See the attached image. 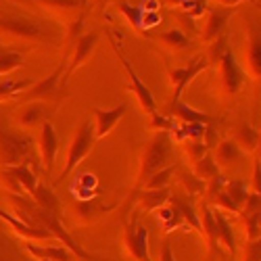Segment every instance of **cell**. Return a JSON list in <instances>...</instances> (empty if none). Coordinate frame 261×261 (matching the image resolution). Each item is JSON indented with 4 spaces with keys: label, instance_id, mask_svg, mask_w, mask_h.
Segmentation results:
<instances>
[{
    "label": "cell",
    "instance_id": "obj_36",
    "mask_svg": "<svg viewBox=\"0 0 261 261\" xmlns=\"http://www.w3.org/2000/svg\"><path fill=\"white\" fill-rule=\"evenodd\" d=\"M82 28H84V13L77 15L67 28V38H65V50H67V55H69V50H73L77 38L82 36ZM67 55H65V61H67Z\"/></svg>",
    "mask_w": 261,
    "mask_h": 261
},
{
    "label": "cell",
    "instance_id": "obj_4",
    "mask_svg": "<svg viewBox=\"0 0 261 261\" xmlns=\"http://www.w3.org/2000/svg\"><path fill=\"white\" fill-rule=\"evenodd\" d=\"M217 67H220V75H217V94H220L222 100L236 98V94L241 92L243 86H245V71H243L241 65H238L230 46L226 48L222 59L217 61Z\"/></svg>",
    "mask_w": 261,
    "mask_h": 261
},
{
    "label": "cell",
    "instance_id": "obj_33",
    "mask_svg": "<svg viewBox=\"0 0 261 261\" xmlns=\"http://www.w3.org/2000/svg\"><path fill=\"white\" fill-rule=\"evenodd\" d=\"M224 190L228 192V197L234 201V205H236L238 209L243 207V203H245V199H247V194H249L247 182H243V180H228L226 186H224Z\"/></svg>",
    "mask_w": 261,
    "mask_h": 261
},
{
    "label": "cell",
    "instance_id": "obj_40",
    "mask_svg": "<svg viewBox=\"0 0 261 261\" xmlns=\"http://www.w3.org/2000/svg\"><path fill=\"white\" fill-rule=\"evenodd\" d=\"M148 127L150 129H155V132H169L171 134V129L176 127L171 121V117L163 115V113H153V115H148Z\"/></svg>",
    "mask_w": 261,
    "mask_h": 261
},
{
    "label": "cell",
    "instance_id": "obj_28",
    "mask_svg": "<svg viewBox=\"0 0 261 261\" xmlns=\"http://www.w3.org/2000/svg\"><path fill=\"white\" fill-rule=\"evenodd\" d=\"M3 169H7L11 176L19 182V186L25 190L28 197H32V192H34L36 186H38V176L30 169L28 163H23V165H15V167H3Z\"/></svg>",
    "mask_w": 261,
    "mask_h": 261
},
{
    "label": "cell",
    "instance_id": "obj_26",
    "mask_svg": "<svg viewBox=\"0 0 261 261\" xmlns=\"http://www.w3.org/2000/svg\"><path fill=\"white\" fill-rule=\"evenodd\" d=\"M169 186L167 188H159V190H138L134 197H138V211H155L159 207H163L169 199Z\"/></svg>",
    "mask_w": 261,
    "mask_h": 261
},
{
    "label": "cell",
    "instance_id": "obj_13",
    "mask_svg": "<svg viewBox=\"0 0 261 261\" xmlns=\"http://www.w3.org/2000/svg\"><path fill=\"white\" fill-rule=\"evenodd\" d=\"M94 113V136H96V142L102 140L105 136H109L113 132V127L119 123V119L127 113V105H117L115 109H98L94 107L92 109Z\"/></svg>",
    "mask_w": 261,
    "mask_h": 261
},
{
    "label": "cell",
    "instance_id": "obj_48",
    "mask_svg": "<svg viewBox=\"0 0 261 261\" xmlns=\"http://www.w3.org/2000/svg\"><path fill=\"white\" fill-rule=\"evenodd\" d=\"M159 21H161V15L157 11H142V28H144V32L153 30Z\"/></svg>",
    "mask_w": 261,
    "mask_h": 261
},
{
    "label": "cell",
    "instance_id": "obj_49",
    "mask_svg": "<svg viewBox=\"0 0 261 261\" xmlns=\"http://www.w3.org/2000/svg\"><path fill=\"white\" fill-rule=\"evenodd\" d=\"M159 261H176V259H173V253H171V245H169V241H165V243H163V249H161V257H159Z\"/></svg>",
    "mask_w": 261,
    "mask_h": 261
},
{
    "label": "cell",
    "instance_id": "obj_53",
    "mask_svg": "<svg viewBox=\"0 0 261 261\" xmlns=\"http://www.w3.org/2000/svg\"><path fill=\"white\" fill-rule=\"evenodd\" d=\"M77 261H86V259H77Z\"/></svg>",
    "mask_w": 261,
    "mask_h": 261
},
{
    "label": "cell",
    "instance_id": "obj_1",
    "mask_svg": "<svg viewBox=\"0 0 261 261\" xmlns=\"http://www.w3.org/2000/svg\"><path fill=\"white\" fill-rule=\"evenodd\" d=\"M173 155V140L169 132H155L153 138H150L142 150V157H140V167H138V176H136V184L132 194H136L144 182L157 173L159 169L169 165V159Z\"/></svg>",
    "mask_w": 261,
    "mask_h": 261
},
{
    "label": "cell",
    "instance_id": "obj_9",
    "mask_svg": "<svg viewBox=\"0 0 261 261\" xmlns=\"http://www.w3.org/2000/svg\"><path fill=\"white\" fill-rule=\"evenodd\" d=\"M209 67L207 61L203 55L190 59V63L186 67H178V69H169V77H171V84H173V94H171V102L176 100H182V94L184 90L188 88V84L197 77L201 71H205Z\"/></svg>",
    "mask_w": 261,
    "mask_h": 261
},
{
    "label": "cell",
    "instance_id": "obj_17",
    "mask_svg": "<svg viewBox=\"0 0 261 261\" xmlns=\"http://www.w3.org/2000/svg\"><path fill=\"white\" fill-rule=\"evenodd\" d=\"M113 207L115 205H105L98 199H86V201H75L71 209H73V217L77 224H92L98 217L107 215Z\"/></svg>",
    "mask_w": 261,
    "mask_h": 261
},
{
    "label": "cell",
    "instance_id": "obj_30",
    "mask_svg": "<svg viewBox=\"0 0 261 261\" xmlns=\"http://www.w3.org/2000/svg\"><path fill=\"white\" fill-rule=\"evenodd\" d=\"M194 176H197L199 180H203L205 184L209 182V180H213V178H217L222 173V169L217 167V163L213 161V155L211 153H205L197 163H194Z\"/></svg>",
    "mask_w": 261,
    "mask_h": 261
},
{
    "label": "cell",
    "instance_id": "obj_19",
    "mask_svg": "<svg viewBox=\"0 0 261 261\" xmlns=\"http://www.w3.org/2000/svg\"><path fill=\"white\" fill-rule=\"evenodd\" d=\"M23 249L36 257V259H48V261H77V257L63 245H46V247H40L32 241L23 243Z\"/></svg>",
    "mask_w": 261,
    "mask_h": 261
},
{
    "label": "cell",
    "instance_id": "obj_34",
    "mask_svg": "<svg viewBox=\"0 0 261 261\" xmlns=\"http://www.w3.org/2000/svg\"><path fill=\"white\" fill-rule=\"evenodd\" d=\"M23 65V55L15 50H5L0 53V75H7Z\"/></svg>",
    "mask_w": 261,
    "mask_h": 261
},
{
    "label": "cell",
    "instance_id": "obj_45",
    "mask_svg": "<svg viewBox=\"0 0 261 261\" xmlns=\"http://www.w3.org/2000/svg\"><path fill=\"white\" fill-rule=\"evenodd\" d=\"M243 261H261V238L259 241H249L243 251Z\"/></svg>",
    "mask_w": 261,
    "mask_h": 261
},
{
    "label": "cell",
    "instance_id": "obj_14",
    "mask_svg": "<svg viewBox=\"0 0 261 261\" xmlns=\"http://www.w3.org/2000/svg\"><path fill=\"white\" fill-rule=\"evenodd\" d=\"M234 9L228 7H211L207 9V23L201 30V40L205 44H211L215 38L224 36V28L228 25V19L232 17Z\"/></svg>",
    "mask_w": 261,
    "mask_h": 261
},
{
    "label": "cell",
    "instance_id": "obj_27",
    "mask_svg": "<svg viewBox=\"0 0 261 261\" xmlns=\"http://www.w3.org/2000/svg\"><path fill=\"white\" fill-rule=\"evenodd\" d=\"M30 199H32L40 209H44V211L59 213V209H61V203H59V199H57V194L53 192V188L46 186V184H42V182H38V186H36V190L32 192Z\"/></svg>",
    "mask_w": 261,
    "mask_h": 261
},
{
    "label": "cell",
    "instance_id": "obj_18",
    "mask_svg": "<svg viewBox=\"0 0 261 261\" xmlns=\"http://www.w3.org/2000/svg\"><path fill=\"white\" fill-rule=\"evenodd\" d=\"M163 115H167V117H176V119H180L182 123H203V125L213 123V117H211V115L197 111V109L188 107V105L182 102V100H176V102H171V100H169V105L163 109Z\"/></svg>",
    "mask_w": 261,
    "mask_h": 261
},
{
    "label": "cell",
    "instance_id": "obj_51",
    "mask_svg": "<svg viewBox=\"0 0 261 261\" xmlns=\"http://www.w3.org/2000/svg\"><path fill=\"white\" fill-rule=\"evenodd\" d=\"M107 3H111V0H94V5H96V7H105Z\"/></svg>",
    "mask_w": 261,
    "mask_h": 261
},
{
    "label": "cell",
    "instance_id": "obj_39",
    "mask_svg": "<svg viewBox=\"0 0 261 261\" xmlns=\"http://www.w3.org/2000/svg\"><path fill=\"white\" fill-rule=\"evenodd\" d=\"M182 142H184V144H182V146H184V153H186V157L190 159L192 165L197 163L205 153H209L201 140H182Z\"/></svg>",
    "mask_w": 261,
    "mask_h": 261
},
{
    "label": "cell",
    "instance_id": "obj_23",
    "mask_svg": "<svg viewBox=\"0 0 261 261\" xmlns=\"http://www.w3.org/2000/svg\"><path fill=\"white\" fill-rule=\"evenodd\" d=\"M167 201L171 203V207H176V209L180 211L182 220H184L186 224H190L194 230H201V222H199V211L194 209V205H192V199L188 197V194H176V192H171Z\"/></svg>",
    "mask_w": 261,
    "mask_h": 261
},
{
    "label": "cell",
    "instance_id": "obj_2",
    "mask_svg": "<svg viewBox=\"0 0 261 261\" xmlns=\"http://www.w3.org/2000/svg\"><path fill=\"white\" fill-rule=\"evenodd\" d=\"M96 144V136H94V123L90 119H86L80 123V127L75 129V134L69 142L67 148V161H65L63 171L59 173V178H55V184H61L67 180L71 173L75 171V167L92 153V148Z\"/></svg>",
    "mask_w": 261,
    "mask_h": 261
},
{
    "label": "cell",
    "instance_id": "obj_46",
    "mask_svg": "<svg viewBox=\"0 0 261 261\" xmlns=\"http://www.w3.org/2000/svg\"><path fill=\"white\" fill-rule=\"evenodd\" d=\"M0 261H21L17 249L5 238H0Z\"/></svg>",
    "mask_w": 261,
    "mask_h": 261
},
{
    "label": "cell",
    "instance_id": "obj_42",
    "mask_svg": "<svg viewBox=\"0 0 261 261\" xmlns=\"http://www.w3.org/2000/svg\"><path fill=\"white\" fill-rule=\"evenodd\" d=\"M0 184H3L7 188L9 194H25V190L19 186V182L11 176V173L7 169H0Z\"/></svg>",
    "mask_w": 261,
    "mask_h": 261
},
{
    "label": "cell",
    "instance_id": "obj_38",
    "mask_svg": "<svg viewBox=\"0 0 261 261\" xmlns=\"http://www.w3.org/2000/svg\"><path fill=\"white\" fill-rule=\"evenodd\" d=\"M180 182H182V186L186 188V194L188 197H192V194H203L205 192V182L203 180H199L194 173H182L180 176Z\"/></svg>",
    "mask_w": 261,
    "mask_h": 261
},
{
    "label": "cell",
    "instance_id": "obj_25",
    "mask_svg": "<svg viewBox=\"0 0 261 261\" xmlns=\"http://www.w3.org/2000/svg\"><path fill=\"white\" fill-rule=\"evenodd\" d=\"M259 129H255L251 123H241L236 129H234V144L241 148V150H247V153H255L259 150Z\"/></svg>",
    "mask_w": 261,
    "mask_h": 261
},
{
    "label": "cell",
    "instance_id": "obj_50",
    "mask_svg": "<svg viewBox=\"0 0 261 261\" xmlns=\"http://www.w3.org/2000/svg\"><path fill=\"white\" fill-rule=\"evenodd\" d=\"M211 3H215L217 7H228V9H234V7H238L241 3H249V0H211Z\"/></svg>",
    "mask_w": 261,
    "mask_h": 261
},
{
    "label": "cell",
    "instance_id": "obj_37",
    "mask_svg": "<svg viewBox=\"0 0 261 261\" xmlns=\"http://www.w3.org/2000/svg\"><path fill=\"white\" fill-rule=\"evenodd\" d=\"M243 226L247 232V241H259L261 238V213H251V215H241Z\"/></svg>",
    "mask_w": 261,
    "mask_h": 261
},
{
    "label": "cell",
    "instance_id": "obj_20",
    "mask_svg": "<svg viewBox=\"0 0 261 261\" xmlns=\"http://www.w3.org/2000/svg\"><path fill=\"white\" fill-rule=\"evenodd\" d=\"M148 40H153V42H159V44L171 53H182L186 48H190L192 44V40L178 28H171L167 32H159V34H150Z\"/></svg>",
    "mask_w": 261,
    "mask_h": 261
},
{
    "label": "cell",
    "instance_id": "obj_47",
    "mask_svg": "<svg viewBox=\"0 0 261 261\" xmlns=\"http://www.w3.org/2000/svg\"><path fill=\"white\" fill-rule=\"evenodd\" d=\"M251 188L253 192H261V161L259 157L253 159V173H251Z\"/></svg>",
    "mask_w": 261,
    "mask_h": 261
},
{
    "label": "cell",
    "instance_id": "obj_32",
    "mask_svg": "<svg viewBox=\"0 0 261 261\" xmlns=\"http://www.w3.org/2000/svg\"><path fill=\"white\" fill-rule=\"evenodd\" d=\"M34 84L32 77H23V80H7L0 82V100L11 98V96H19L21 92H25L30 86Z\"/></svg>",
    "mask_w": 261,
    "mask_h": 261
},
{
    "label": "cell",
    "instance_id": "obj_5",
    "mask_svg": "<svg viewBox=\"0 0 261 261\" xmlns=\"http://www.w3.org/2000/svg\"><path fill=\"white\" fill-rule=\"evenodd\" d=\"M123 245L134 261H153L148 253V230L138 222V211L129 220V224H125Z\"/></svg>",
    "mask_w": 261,
    "mask_h": 261
},
{
    "label": "cell",
    "instance_id": "obj_15",
    "mask_svg": "<svg viewBox=\"0 0 261 261\" xmlns=\"http://www.w3.org/2000/svg\"><path fill=\"white\" fill-rule=\"evenodd\" d=\"M251 80L261 77V36L259 28L251 25L249 36H247V48H245V69H243Z\"/></svg>",
    "mask_w": 261,
    "mask_h": 261
},
{
    "label": "cell",
    "instance_id": "obj_41",
    "mask_svg": "<svg viewBox=\"0 0 261 261\" xmlns=\"http://www.w3.org/2000/svg\"><path fill=\"white\" fill-rule=\"evenodd\" d=\"M211 203H215V207L217 209H226V211H230V213H238V211H241V209H238L236 205H234V201L228 197V192L222 188L220 192H217L215 194V197L211 199Z\"/></svg>",
    "mask_w": 261,
    "mask_h": 261
},
{
    "label": "cell",
    "instance_id": "obj_3",
    "mask_svg": "<svg viewBox=\"0 0 261 261\" xmlns=\"http://www.w3.org/2000/svg\"><path fill=\"white\" fill-rule=\"evenodd\" d=\"M34 142L23 132H15L0 123V167H15L30 161Z\"/></svg>",
    "mask_w": 261,
    "mask_h": 261
},
{
    "label": "cell",
    "instance_id": "obj_7",
    "mask_svg": "<svg viewBox=\"0 0 261 261\" xmlns=\"http://www.w3.org/2000/svg\"><path fill=\"white\" fill-rule=\"evenodd\" d=\"M111 44H113V48H115V53H117V59L121 61V65H123V69L127 71V75H129V90H132L134 94H136V98H138V105H140V109L146 113V115H153V113H157V102H155V96L150 94V90H148V86L138 77V73L134 71V67H132V63L127 61V57L121 53V48H119V44L115 40H111Z\"/></svg>",
    "mask_w": 261,
    "mask_h": 261
},
{
    "label": "cell",
    "instance_id": "obj_52",
    "mask_svg": "<svg viewBox=\"0 0 261 261\" xmlns=\"http://www.w3.org/2000/svg\"><path fill=\"white\" fill-rule=\"evenodd\" d=\"M36 261H48V259H36Z\"/></svg>",
    "mask_w": 261,
    "mask_h": 261
},
{
    "label": "cell",
    "instance_id": "obj_22",
    "mask_svg": "<svg viewBox=\"0 0 261 261\" xmlns=\"http://www.w3.org/2000/svg\"><path fill=\"white\" fill-rule=\"evenodd\" d=\"M199 222H201V232L205 234V241L211 249V253L217 251V232H215V213H213V207L211 203H207L203 199L201 203V209H199Z\"/></svg>",
    "mask_w": 261,
    "mask_h": 261
},
{
    "label": "cell",
    "instance_id": "obj_29",
    "mask_svg": "<svg viewBox=\"0 0 261 261\" xmlns=\"http://www.w3.org/2000/svg\"><path fill=\"white\" fill-rule=\"evenodd\" d=\"M117 7H119V11H121V15L127 19V23L132 25V30H134L136 34H140L142 38H146V40H148L150 32H144V28H142V11H144V9L129 5L127 0H119Z\"/></svg>",
    "mask_w": 261,
    "mask_h": 261
},
{
    "label": "cell",
    "instance_id": "obj_24",
    "mask_svg": "<svg viewBox=\"0 0 261 261\" xmlns=\"http://www.w3.org/2000/svg\"><path fill=\"white\" fill-rule=\"evenodd\" d=\"M211 155H213V161L217 163V167L224 169V167L234 165L238 159H241L243 150L234 144V140H220L215 144V148L211 150Z\"/></svg>",
    "mask_w": 261,
    "mask_h": 261
},
{
    "label": "cell",
    "instance_id": "obj_12",
    "mask_svg": "<svg viewBox=\"0 0 261 261\" xmlns=\"http://www.w3.org/2000/svg\"><path fill=\"white\" fill-rule=\"evenodd\" d=\"M40 136H38V148H40V157H42V165H44V171L50 176V171L55 167V159L59 153V136L57 129L50 121H44L40 125Z\"/></svg>",
    "mask_w": 261,
    "mask_h": 261
},
{
    "label": "cell",
    "instance_id": "obj_44",
    "mask_svg": "<svg viewBox=\"0 0 261 261\" xmlns=\"http://www.w3.org/2000/svg\"><path fill=\"white\" fill-rule=\"evenodd\" d=\"M241 209H243V211H241V215H251V213H259V209H261V197H259L257 192H249Z\"/></svg>",
    "mask_w": 261,
    "mask_h": 261
},
{
    "label": "cell",
    "instance_id": "obj_43",
    "mask_svg": "<svg viewBox=\"0 0 261 261\" xmlns=\"http://www.w3.org/2000/svg\"><path fill=\"white\" fill-rule=\"evenodd\" d=\"M201 142L205 144V148L209 150V153L215 148V144L220 142V136H217V129H215V125H213V123H207V125H205L203 136H201Z\"/></svg>",
    "mask_w": 261,
    "mask_h": 261
},
{
    "label": "cell",
    "instance_id": "obj_35",
    "mask_svg": "<svg viewBox=\"0 0 261 261\" xmlns=\"http://www.w3.org/2000/svg\"><path fill=\"white\" fill-rule=\"evenodd\" d=\"M226 48H228V38L226 36L215 38L211 44H207V55H205L207 65H217V61L222 59V55L226 53Z\"/></svg>",
    "mask_w": 261,
    "mask_h": 261
},
{
    "label": "cell",
    "instance_id": "obj_6",
    "mask_svg": "<svg viewBox=\"0 0 261 261\" xmlns=\"http://www.w3.org/2000/svg\"><path fill=\"white\" fill-rule=\"evenodd\" d=\"M65 67H67V61H61L59 67L46 75L44 80H40V82H34L30 88L25 92H21V100L23 102H32V100H42V102H46L50 98H55L57 94H61V80H63V73H65Z\"/></svg>",
    "mask_w": 261,
    "mask_h": 261
},
{
    "label": "cell",
    "instance_id": "obj_10",
    "mask_svg": "<svg viewBox=\"0 0 261 261\" xmlns=\"http://www.w3.org/2000/svg\"><path fill=\"white\" fill-rule=\"evenodd\" d=\"M0 34L19 38V40H30V42L42 40L46 36L38 23H32V21L21 17H0Z\"/></svg>",
    "mask_w": 261,
    "mask_h": 261
},
{
    "label": "cell",
    "instance_id": "obj_31",
    "mask_svg": "<svg viewBox=\"0 0 261 261\" xmlns=\"http://www.w3.org/2000/svg\"><path fill=\"white\" fill-rule=\"evenodd\" d=\"M173 176H176V165H167V167L159 169L157 173H153V176H150V178L144 182V186H142L140 190H159V188H167Z\"/></svg>",
    "mask_w": 261,
    "mask_h": 261
},
{
    "label": "cell",
    "instance_id": "obj_16",
    "mask_svg": "<svg viewBox=\"0 0 261 261\" xmlns=\"http://www.w3.org/2000/svg\"><path fill=\"white\" fill-rule=\"evenodd\" d=\"M48 105L42 100H32V102H23L17 111V123L25 129H32L36 125H42L48 117Z\"/></svg>",
    "mask_w": 261,
    "mask_h": 261
},
{
    "label": "cell",
    "instance_id": "obj_11",
    "mask_svg": "<svg viewBox=\"0 0 261 261\" xmlns=\"http://www.w3.org/2000/svg\"><path fill=\"white\" fill-rule=\"evenodd\" d=\"M21 3H28L40 9H46L48 13L57 15L63 21H73L77 15L84 13L86 3L88 0H21Z\"/></svg>",
    "mask_w": 261,
    "mask_h": 261
},
{
    "label": "cell",
    "instance_id": "obj_21",
    "mask_svg": "<svg viewBox=\"0 0 261 261\" xmlns=\"http://www.w3.org/2000/svg\"><path fill=\"white\" fill-rule=\"evenodd\" d=\"M215 213V232H217V245H222L228 249L232 257H236V234L230 222L226 220V215L222 209H213Z\"/></svg>",
    "mask_w": 261,
    "mask_h": 261
},
{
    "label": "cell",
    "instance_id": "obj_8",
    "mask_svg": "<svg viewBox=\"0 0 261 261\" xmlns=\"http://www.w3.org/2000/svg\"><path fill=\"white\" fill-rule=\"evenodd\" d=\"M98 32H88V34H82L75 42V46H73V53L69 55L67 59V67H65V73H63V80H61V86L67 84V80L71 77V73L75 69H80L84 63H88L90 57L94 55L96 46H98Z\"/></svg>",
    "mask_w": 261,
    "mask_h": 261
}]
</instances>
